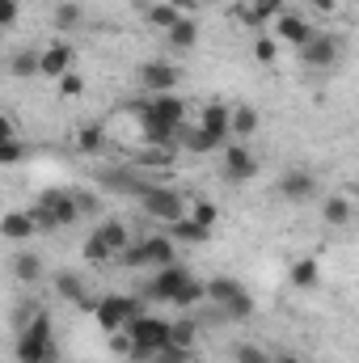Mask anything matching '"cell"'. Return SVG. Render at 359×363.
<instances>
[{
	"label": "cell",
	"instance_id": "obj_1",
	"mask_svg": "<svg viewBox=\"0 0 359 363\" xmlns=\"http://www.w3.org/2000/svg\"><path fill=\"white\" fill-rule=\"evenodd\" d=\"M127 355L131 359H140V363H153L165 347H170V321L165 317H153V313H140V317H131L127 321Z\"/></svg>",
	"mask_w": 359,
	"mask_h": 363
},
{
	"label": "cell",
	"instance_id": "obj_2",
	"mask_svg": "<svg viewBox=\"0 0 359 363\" xmlns=\"http://www.w3.org/2000/svg\"><path fill=\"white\" fill-rule=\"evenodd\" d=\"M17 363H60V347L51 338V317L34 313V321L21 325L17 334Z\"/></svg>",
	"mask_w": 359,
	"mask_h": 363
},
{
	"label": "cell",
	"instance_id": "obj_3",
	"mask_svg": "<svg viewBox=\"0 0 359 363\" xmlns=\"http://www.w3.org/2000/svg\"><path fill=\"white\" fill-rule=\"evenodd\" d=\"M178 241H170V237H148V241H140V245H131V250H123L118 258H123V267H131V271H140V267H174L178 262V250H174Z\"/></svg>",
	"mask_w": 359,
	"mask_h": 363
},
{
	"label": "cell",
	"instance_id": "obj_4",
	"mask_svg": "<svg viewBox=\"0 0 359 363\" xmlns=\"http://www.w3.org/2000/svg\"><path fill=\"white\" fill-rule=\"evenodd\" d=\"M144 313V300H136V296H101L97 300V308H93V317H97V325L106 330V334H118V330H127V321L131 317H140Z\"/></svg>",
	"mask_w": 359,
	"mask_h": 363
},
{
	"label": "cell",
	"instance_id": "obj_5",
	"mask_svg": "<svg viewBox=\"0 0 359 363\" xmlns=\"http://www.w3.org/2000/svg\"><path fill=\"white\" fill-rule=\"evenodd\" d=\"M140 203H144V211H148L153 220H161V224H174V220H182V216H190L186 199H182L178 190H170V186H153Z\"/></svg>",
	"mask_w": 359,
	"mask_h": 363
},
{
	"label": "cell",
	"instance_id": "obj_6",
	"mask_svg": "<svg viewBox=\"0 0 359 363\" xmlns=\"http://www.w3.org/2000/svg\"><path fill=\"white\" fill-rule=\"evenodd\" d=\"M220 174L224 182H254L258 178V157H254V148L250 144H241V140H233L228 148H224V161H220Z\"/></svg>",
	"mask_w": 359,
	"mask_h": 363
},
{
	"label": "cell",
	"instance_id": "obj_7",
	"mask_svg": "<svg viewBox=\"0 0 359 363\" xmlns=\"http://www.w3.org/2000/svg\"><path fill=\"white\" fill-rule=\"evenodd\" d=\"M194 274L186 271L182 262H174V267H161V271L153 274V283L144 287V300H157V304H174L178 300V291L190 283Z\"/></svg>",
	"mask_w": 359,
	"mask_h": 363
},
{
	"label": "cell",
	"instance_id": "obj_8",
	"mask_svg": "<svg viewBox=\"0 0 359 363\" xmlns=\"http://www.w3.org/2000/svg\"><path fill=\"white\" fill-rule=\"evenodd\" d=\"M275 38L300 51V47H309V43H313L317 34H313V26L304 21V13H292V9H287V13H283V17L275 21Z\"/></svg>",
	"mask_w": 359,
	"mask_h": 363
},
{
	"label": "cell",
	"instance_id": "obj_9",
	"mask_svg": "<svg viewBox=\"0 0 359 363\" xmlns=\"http://www.w3.org/2000/svg\"><path fill=\"white\" fill-rule=\"evenodd\" d=\"M338 51H343V43L334 34H317L309 47H300V64L304 68H330V64H338Z\"/></svg>",
	"mask_w": 359,
	"mask_h": 363
},
{
	"label": "cell",
	"instance_id": "obj_10",
	"mask_svg": "<svg viewBox=\"0 0 359 363\" xmlns=\"http://www.w3.org/2000/svg\"><path fill=\"white\" fill-rule=\"evenodd\" d=\"M140 85L148 93H174V85H178V64H170V60H148V64L140 68Z\"/></svg>",
	"mask_w": 359,
	"mask_h": 363
},
{
	"label": "cell",
	"instance_id": "obj_11",
	"mask_svg": "<svg viewBox=\"0 0 359 363\" xmlns=\"http://www.w3.org/2000/svg\"><path fill=\"white\" fill-rule=\"evenodd\" d=\"M72 64H77V51H72L64 38L43 47V77H47V81H60V77H68V72H72Z\"/></svg>",
	"mask_w": 359,
	"mask_h": 363
},
{
	"label": "cell",
	"instance_id": "obj_12",
	"mask_svg": "<svg viewBox=\"0 0 359 363\" xmlns=\"http://www.w3.org/2000/svg\"><path fill=\"white\" fill-rule=\"evenodd\" d=\"M279 194H283L287 203H309V199L317 194V178H313L309 169H287V174L279 178Z\"/></svg>",
	"mask_w": 359,
	"mask_h": 363
},
{
	"label": "cell",
	"instance_id": "obj_13",
	"mask_svg": "<svg viewBox=\"0 0 359 363\" xmlns=\"http://www.w3.org/2000/svg\"><path fill=\"white\" fill-rule=\"evenodd\" d=\"M34 233H38V224H34V216H30V211H9V216L0 220V237H4V241H13V245L34 241Z\"/></svg>",
	"mask_w": 359,
	"mask_h": 363
},
{
	"label": "cell",
	"instance_id": "obj_14",
	"mask_svg": "<svg viewBox=\"0 0 359 363\" xmlns=\"http://www.w3.org/2000/svg\"><path fill=\"white\" fill-rule=\"evenodd\" d=\"M38 203H47L51 211H55V220H60V228L64 224H77L81 220V199L77 194H68V190H47Z\"/></svg>",
	"mask_w": 359,
	"mask_h": 363
},
{
	"label": "cell",
	"instance_id": "obj_15",
	"mask_svg": "<svg viewBox=\"0 0 359 363\" xmlns=\"http://www.w3.org/2000/svg\"><path fill=\"white\" fill-rule=\"evenodd\" d=\"M9 72H13V81H34V77H43V51L21 47V51L9 60Z\"/></svg>",
	"mask_w": 359,
	"mask_h": 363
},
{
	"label": "cell",
	"instance_id": "obj_16",
	"mask_svg": "<svg viewBox=\"0 0 359 363\" xmlns=\"http://www.w3.org/2000/svg\"><path fill=\"white\" fill-rule=\"evenodd\" d=\"M199 127H207V131L220 135V140H233V106H220V101L203 106V123H199Z\"/></svg>",
	"mask_w": 359,
	"mask_h": 363
},
{
	"label": "cell",
	"instance_id": "obj_17",
	"mask_svg": "<svg viewBox=\"0 0 359 363\" xmlns=\"http://www.w3.org/2000/svg\"><path fill=\"white\" fill-rule=\"evenodd\" d=\"M211 237V228H203L199 220H190V216H182L170 224V241H182V245H203Z\"/></svg>",
	"mask_w": 359,
	"mask_h": 363
},
{
	"label": "cell",
	"instance_id": "obj_18",
	"mask_svg": "<svg viewBox=\"0 0 359 363\" xmlns=\"http://www.w3.org/2000/svg\"><path fill=\"white\" fill-rule=\"evenodd\" d=\"M321 220H326L330 228H343V224H351V220H355V207H351V199H343V194H330V199L321 203Z\"/></svg>",
	"mask_w": 359,
	"mask_h": 363
},
{
	"label": "cell",
	"instance_id": "obj_19",
	"mask_svg": "<svg viewBox=\"0 0 359 363\" xmlns=\"http://www.w3.org/2000/svg\"><path fill=\"white\" fill-rule=\"evenodd\" d=\"M220 144H228V140H220V135H211L207 127H194V131H182V148H186V152H216Z\"/></svg>",
	"mask_w": 359,
	"mask_h": 363
},
{
	"label": "cell",
	"instance_id": "obj_20",
	"mask_svg": "<svg viewBox=\"0 0 359 363\" xmlns=\"http://www.w3.org/2000/svg\"><path fill=\"white\" fill-rule=\"evenodd\" d=\"M97 233H101V241H106L114 254L131 250V233H127V224H123V220H101V224H97Z\"/></svg>",
	"mask_w": 359,
	"mask_h": 363
},
{
	"label": "cell",
	"instance_id": "obj_21",
	"mask_svg": "<svg viewBox=\"0 0 359 363\" xmlns=\"http://www.w3.org/2000/svg\"><path fill=\"white\" fill-rule=\"evenodd\" d=\"M245 287L237 283V279H228V274H216V279H207V300H216L220 308L228 304V300H237Z\"/></svg>",
	"mask_w": 359,
	"mask_h": 363
},
{
	"label": "cell",
	"instance_id": "obj_22",
	"mask_svg": "<svg viewBox=\"0 0 359 363\" xmlns=\"http://www.w3.org/2000/svg\"><path fill=\"white\" fill-rule=\"evenodd\" d=\"M194 43H199V26H194L190 17H182L178 26L165 34V47H170V51H190Z\"/></svg>",
	"mask_w": 359,
	"mask_h": 363
},
{
	"label": "cell",
	"instance_id": "obj_23",
	"mask_svg": "<svg viewBox=\"0 0 359 363\" xmlns=\"http://www.w3.org/2000/svg\"><path fill=\"white\" fill-rule=\"evenodd\" d=\"M258 131V110L254 106H233V140H250Z\"/></svg>",
	"mask_w": 359,
	"mask_h": 363
},
{
	"label": "cell",
	"instance_id": "obj_24",
	"mask_svg": "<svg viewBox=\"0 0 359 363\" xmlns=\"http://www.w3.org/2000/svg\"><path fill=\"white\" fill-rule=\"evenodd\" d=\"M287 283H292V287H300V291L317 287V283H321V271H317V262H313V258H300V262L292 267V274H287Z\"/></svg>",
	"mask_w": 359,
	"mask_h": 363
},
{
	"label": "cell",
	"instance_id": "obj_25",
	"mask_svg": "<svg viewBox=\"0 0 359 363\" xmlns=\"http://www.w3.org/2000/svg\"><path fill=\"white\" fill-rule=\"evenodd\" d=\"M13 274H17L21 283H38V279H43V262H38V254L21 250V254L13 258Z\"/></svg>",
	"mask_w": 359,
	"mask_h": 363
},
{
	"label": "cell",
	"instance_id": "obj_26",
	"mask_svg": "<svg viewBox=\"0 0 359 363\" xmlns=\"http://www.w3.org/2000/svg\"><path fill=\"white\" fill-rule=\"evenodd\" d=\"M77 148H81L85 157H97V152L106 148V131H101V123H89V127L77 131Z\"/></svg>",
	"mask_w": 359,
	"mask_h": 363
},
{
	"label": "cell",
	"instance_id": "obj_27",
	"mask_svg": "<svg viewBox=\"0 0 359 363\" xmlns=\"http://www.w3.org/2000/svg\"><path fill=\"white\" fill-rule=\"evenodd\" d=\"M194 338H199V325H194L190 317H178V321H170V342H174V347H186V351H194Z\"/></svg>",
	"mask_w": 359,
	"mask_h": 363
},
{
	"label": "cell",
	"instance_id": "obj_28",
	"mask_svg": "<svg viewBox=\"0 0 359 363\" xmlns=\"http://www.w3.org/2000/svg\"><path fill=\"white\" fill-rule=\"evenodd\" d=\"M55 291L64 296V300H72V304H85L89 296H85V279H77V274H60L55 279Z\"/></svg>",
	"mask_w": 359,
	"mask_h": 363
},
{
	"label": "cell",
	"instance_id": "obj_29",
	"mask_svg": "<svg viewBox=\"0 0 359 363\" xmlns=\"http://www.w3.org/2000/svg\"><path fill=\"white\" fill-rule=\"evenodd\" d=\"M148 21H153L157 30H165V34H170V30L182 21V13H178V4H153V9H148Z\"/></svg>",
	"mask_w": 359,
	"mask_h": 363
},
{
	"label": "cell",
	"instance_id": "obj_30",
	"mask_svg": "<svg viewBox=\"0 0 359 363\" xmlns=\"http://www.w3.org/2000/svg\"><path fill=\"white\" fill-rule=\"evenodd\" d=\"M207 300V283H199V279H190L186 287L178 291V300H174V308H194V304H203Z\"/></svg>",
	"mask_w": 359,
	"mask_h": 363
},
{
	"label": "cell",
	"instance_id": "obj_31",
	"mask_svg": "<svg viewBox=\"0 0 359 363\" xmlns=\"http://www.w3.org/2000/svg\"><path fill=\"white\" fill-rule=\"evenodd\" d=\"M81 254H85V262H106V258H114V250L101 241V233H97V228L85 237V250H81Z\"/></svg>",
	"mask_w": 359,
	"mask_h": 363
},
{
	"label": "cell",
	"instance_id": "obj_32",
	"mask_svg": "<svg viewBox=\"0 0 359 363\" xmlns=\"http://www.w3.org/2000/svg\"><path fill=\"white\" fill-rule=\"evenodd\" d=\"M77 26H81V4H72V0L55 4V30H77Z\"/></svg>",
	"mask_w": 359,
	"mask_h": 363
},
{
	"label": "cell",
	"instance_id": "obj_33",
	"mask_svg": "<svg viewBox=\"0 0 359 363\" xmlns=\"http://www.w3.org/2000/svg\"><path fill=\"white\" fill-rule=\"evenodd\" d=\"M190 220H199L203 228H211V224L220 220V207H216L211 199H194V203H190Z\"/></svg>",
	"mask_w": 359,
	"mask_h": 363
},
{
	"label": "cell",
	"instance_id": "obj_34",
	"mask_svg": "<svg viewBox=\"0 0 359 363\" xmlns=\"http://www.w3.org/2000/svg\"><path fill=\"white\" fill-rule=\"evenodd\" d=\"M224 317H233V321H250V317H254V296L241 291L237 300H228V304H224Z\"/></svg>",
	"mask_w": 359,
	"mask_h": 363
},
{
	"label": "cell",
	"instance_id": "obj_35",
	"mask_svg": "<svg viewBox=\"0 0 359 363\" xmlns=\"http://www.w3.org/2000/svg\"><path fill=\"white\" fill-rule=\"evenodd\" d=\"M233 363H275V359L258 342H241V347H233Z\"/></svg>",
	"mask_w": 359,
	"mask_h": 363
},
{
	"label": "cell",
	"instance_id": "obj_36",
	"mask_svg": "<svg viewBox=\"0 0 359 363\" xmlns=\"http://www.w3.org/2000/svg\"><path fill=\"white\" fill-rule=\"evenodd\" d=\"M250 4H254V13H258V21H263V26L279 21V17L287 13V4H283V0H250Z\"/></svg>",
	"mask_w": 359,
	"mask_h": 363
},
{
	"label": "cell",
	"instance_id": "obj_37",
	"mask_svg": "<svg viewBox=\"0 0 359 363\" xmlns=\"http://www.w3.org/2000/svg\"><path fill=\"white\" fill-rule=\"evenodd\" d=\"M275 55H279V38L275 34H258L254 38V60L258 64H275Z\"/></svg>",
	"mask_w": 359,
	"mask_h": 363
},
{
	"label": "cell",
	"instance_id": "obj_38",
	"mask_svg": "<svg viewBox=\"0 0 359 363\" xmlns=\"http://www.w3.org/2000/svg\"><path fill=\"white\" fill-rule=\"evenodd\" d=\"M55 89H60V97H81V93H85V77L72 68L68 77H60V81H55Z\"/></svg>",
	"mask_w": 359,
	"mask_h": 363
},
{
	"label": "cell",
	"instance_id": "obj_39",
	"mask_svg": "<svg viewBox=\"0 0 359 363\" xmlns=\"http://www.w3.org/2000/svg\"><path fill=\"white\" fill-rule=\"evenodd\" d=\"M228 13H233V21H241V26H250V30H263V21H258V13H254V4H250V0L233 4Z\"/></svg>",
	"mask_w": 359,
	"mask_h": 363
},
{
	"label": "cell",
	"instance_id": "obj_40",
	"mask_svg": "<svg viewBox=\"0 0 359 363\" xmlns=\"http://www.w3.org/2000/svg\"><path fill=\"white\" fill-rule=\"evenodd\" d=\"M21 157H26V144H21L17 135H9V140L0 144V165H17Z\"/></svg>",
	"mask_w": 359,
	"mask_h": 363
},
{
	"label": "cell",
	"instance_id": "obj_41",
	"mask_svg": "<svg viewBox=\"0 0 359 363\" xmlns=\"http://www.w3.org/2000/svg\"><path fill=\"white\" fill-rule=\"evenodd\" d=\"M30 216H34L38 233H51V228H60V220H55V211H51L47 203H34V207H30Z\"/></svg>",
	"mask_w": 359,
	"mask_h": 363
},
{
	"label": "cell",
	"instance_id": "obj_42",
	"mask_svg": "<svg viewBox=\"0 0 359 363\" xmlns=\"http://www.w3.org/2000/svg\"><path fill=\"white\" fill-rule=\"evenodd\" d=\"M190 359H194V351H186V347H174V342H170L153 363H190Z\"/></svg>",
	"mask_w": 359,
	"mask_h": 363
},
{
	"label": "cell",
	"instance_id": "obj_43",
	"mask_svg": "<svg viewBox=\"0 0 359 363\" xmlns=\"http://www.w3.org/2000/svg\"><path fill=\"white\" fill-rule=\"evenodd\" d=\"M0 26H17V0H0Z\"/></svg>",
	"mask_w": 359,
	"mask_h": 363
},
{
	"label": "cell",
	"instance_id": "obj_44",
	"mask_svg": "<svg viewBox=\"0 0 359 363\" xmlns=\"http://www.w3.org/2000/svg\"><path fill=\"white\" fill-rule=\"evenodd\" d=\"M317 13H338V0H309Z\"/></svg>",
	"mask_w": 359,
	"mask_h": 363
},
{
	"label": "cell",
	"instance_id": "obj_45",
	"mask_svg": "<svg viewBox=\"0 0 359 363\" xmlns=\"http://www.w3.org/2000/svg\"><path fill=\"white\" fill-rule=\"evenodd\" d=\"M275 363H300V359H296V355H287V351H283V355H275Z\"/></svg>",
	"mask_w": 359,
	"mask_h": 363
},
{
	"label": "cell",
	"instance_id": "obj_46",
	"mask_svg": "<svg viewBox=\"0 0 359 363\" xmlns=\"http://www.w3.org/2000/svg\"><path fill=\"white\" fill-rule=\"evenodd\" d=\"M355 220H359V207H355Z\"/></svg>",
	"mask_w": 359,
	"mask_h": 363
},
{
	"label": "cell",
	"instance_id": "obj_47",
	"mask_svg": "<svg viewBox=\"0 0 359 363\" xmlns=\"http://www.w3.org/2000/svg\"><path fill=\"white\" fill-rule=\"evenodd\" d=\"M355 4H359V0H355Z\"/></svg>",
	"mask_w": 359,
	"mask_h": 363
}]
</instances>
